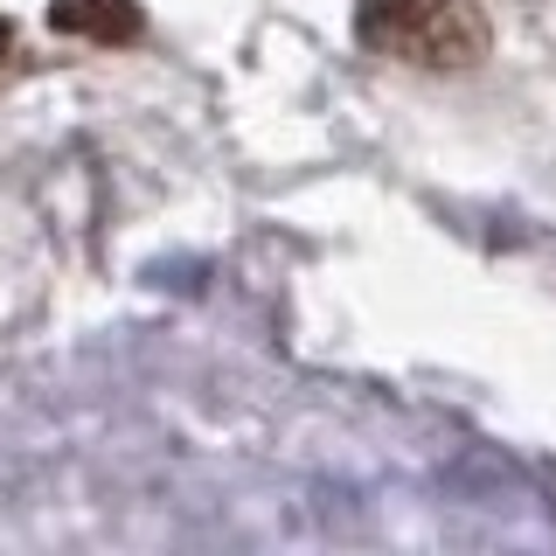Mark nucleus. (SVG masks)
Listing matches in <instances>:
<instances>
[{"mask_svg":"<svg viewBox=\"0 0 556 556\" xmlns=\"http://www.w3.org/2000/svg\"><path fill=\"white\" fill-rule=\"evenodd\" d=\"M355 42L417 70H473L486 56V14L473 0H362Z\"/></svg>","mask_w":556,"mask_h":556,"instance_id":"nucleus-1","label":"nucleus"},{"mask_svg":"<svg viewBox=\"0 0 556 556\" xmlns=\"http://www.w3.org/2000/svg\"><path fill=\"white\" fill-rule=\"evenodd\" d=\"M49 28L104 42V49H126L147 35V14H139V0H49Z\"/></svg>","mask_w":556,"mask_h":556,"instance_id":"nucleus-2","label":"nucleus"},{"mask_svg":"<svg viewBox=\"0 0 556 556\" xmlns=\"http://www.w3.org/2000/svg\"><path fill=\"white\" fill-rule=\"evenodd\" d=\"M8 49H14V28H8V22H0V56H8Z\"/></svg>","mask_w":556,"mask_h":556,"instance_id":"nucleus-3","label":"nucleus"}]
</instances>
